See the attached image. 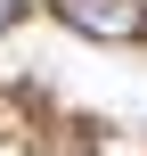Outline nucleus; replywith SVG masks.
<instances>
[{
  "label": "nucleus",
  "instance_id": "f03ea898",
  "mask_svg": "<svg viewBox=\"0 0 147 156\" xmlns=\"http://www.w3.org/2000/svg\"><path fill=\"white\" fill-rule=\"evenodd\" d=\"M16 16H25V0H0V33H8V25H16Z\"/></svg>",
  "mask_w": 147,
  "mask_h": 156
},
{
  "label": "nucleus",
  "instance_id": "f257e3e1",
  "mask_svg": "<svg viewBox=\"0 0 147 156\" xmlns=\"http://www.w3.org/2000/svg\"><path fill=\"white\" fill-rule=\"evenodd\" d=\"M57 16L90 41H139L147 33V0H57Z\"/></svg>",
  "mask_w": 147,
  "mask_h": 156
}]
</instances>
